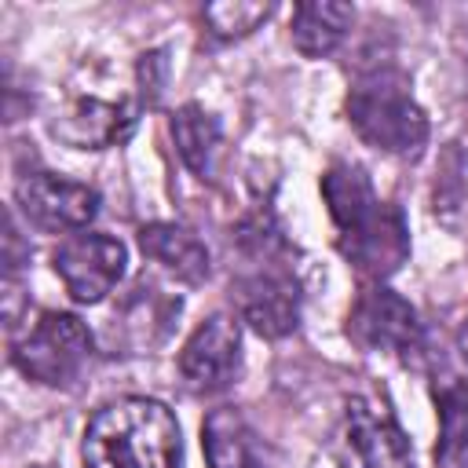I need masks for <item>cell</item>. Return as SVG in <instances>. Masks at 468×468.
Segmentation results:
<instances>
[{
  "label": "cell",
  "mask_w": 468,
  "mask_h": 468,
  "mask_svg": "<svg viewBox=\"0 0 468 468\" xmlns=\"http://www.w3.org/2000/svg\"><path fill=\"white\" fill-rule=\"evenodd\" d=\"M347 336L366 351L406 358L420 347V322H417V311L399 292L377 285V289H366L351 307Z\"/></svg>",
  "instance_id": "cell-8"
},
{
  "label": "cell",
  "mask_w": 468,
  "mask_h": 468,
  "mask_svg": "<svg viewBox=\"0 0 468 468\" xmlns=\"http://www.w3.org/2000/svg\"><path fill=\"white\" fill-rule=\"evenodd\" d=\"M88 468H179L183 439L172 410L154 399H117L84 428Z\"/></svg>",
  "instance_id": "cell-2"
},
{
  "label": "cell",
  "mask_w": 468,
  "mask_h": 468,
  "mask_svg": "<svg viewBox=\"0 0 468 468\" xmlns=\"http://www.w3.org/2000/svg\"><path fill=\"white\" fill-rule=\"evenodd\" d=\"M241 318L267 340H278L300 322V289L296 278L278 267H260L238 282Z\"/></svg>",
  "instance_id": "cell-10"
},
{
  "label": "cell",
  "mask_w": 468,
  "mask_h": 468,
  "mask_svg": "<svg viewBox=\"0 0 468 468\" xmlns=\"http://www.w3.org/2000/svg\"><path fill=\"white\" fill-rule=\"evenodd\" d=\"M139 249L146 260H154L172 278L197 285L208 278V249L201 238L179 223H150L139 230Z\"/></svg>",
  "instance_id": "cell-13"
},
{
  "label": "cell",
  "mask_w": 468,
  "mask_h": 468,
  "mask_svg": "<svg viewBox=\"0 0 468 468\" xmlns=\"http://www.w3.org/2000/svg\"><path fill=\"white\" fill-rule=\"evenodd\" d=\"M135 117L124 102H102V99H77L55 124L51 132L77 146V150H102L132 132Z\"/></svg>",
  "instance_id": "cell-12"
},
{
  "label": "cell",
  "mask_w": 468,
  "mask_h": 468,
  "mask_svg": "<svg viewBox=\"0 0 468 468\" xmlns=\"http://www.w3.org/2000/svg\"><path fill=\"white\" fill-rule=\"evenodd\" d=\"M201 435H205L201 442H205L208 468H285L282 453L234 406L212 410L205 417Z\"/></svg>",
  "instance_id": "cell-11"
},
{
  "label": "cell",
  "mask_w": 468,
  "mask_h": 468,
  "mask_svg": "<svg viewBox=\"0 0 468 468\" xmlns=\"http://www.w3.org/2000/svg\"><path fill=\"white\" fill-rule=\"evenodd\" d=\"M22 216L40 230H84L99 212V194L88 183H73L51 172H26L15 183Z\"/></svg>",
  "instance_id": "cell-6"
},
{
  "label": "cell",
  "mask_w": 468,
  "mask_h": 468,
  "mask_svg": "<svg viewBox=\"0 0 468 468\" xmlns=\"http://www.w3.org/2000/svg\"><path fill=\"white\" fill-rule=\"evenodd\" d=\"M172 139H176V150H179L183 165L194 176L208 179L212 168H216V157H219V143H223L219 121L212 113H205L197 102H186L172 113Z\"/></svg>",
  "instance_id": "cell-15"
},
{
  "label": "cell",
  "mask_w": 468,
  "mask_h": 468,
  "mask_svg": "<svg viewBox=\"0 0 468 468\" xmlns=\"http://www.w3.org/2000/svg\"><path fill=\"white\" fill-rule=\"evenodd\" d=\"M322 197L340 234V252L369 278L395 274L410 256V230L395 205L373 194L358 165H333L322 176Z\"/></svg>",
  "instance_id": "cell-1"
},
{
  "label": "cell",
  "mask_w": 468,
  "mask_h": 468,
  "mask_svg": "<svg viewBox=\"0 0 468 468\" xmlns=\"http://www.w3.org/2000/svg\"><path fill=\"white\" fill-rule=\"evenodd\" d=\"M351 22H355L351 4H336V0L296 4V11H292V44H296L300 55L322 58V55L340 48Z\"/></svg>",
  "instance_id": "cell-14"
},
{
  "label": "cell",
  "mask_w": 468,
  "mask_h": 468,
  "mask_svg": "<svg viewBox=\"0 0 468 468\" xmlns=\"http://www.w3.org/2000/svg\"><path fill=\"white\" fill-rule=\"evenodd\" d=\"M347 117L369 146L395 157H417L428 143V117L395 69L366 73L347 95Z\"/></svg>",
  "instance_id": "cell-3"
},
{
  "label": "cell",
  "mask_w": 468,
  "mask_h": 468,
  "mask_svg": "<svg viewBox=\"0 0 468 468\" xmlns=\"http://www.w3.org/2000/svg\"><path fill=\"white\" fill-rule=\"evenodd\" d=\"M55 274L77 303H99L124 278L128 249L99 230H77L55 249Z\"/></svg>",
  "instance_id": "cell-5"
},
{
  "label": "cell",
  "mask_w": 468,
  "mask_h": 468,
  "mask_svg": "<svg viewBox=\"0 0 468 468\" xmlns=\"http://www.w3.org/2000/svg\"><path fill=\"white\" fill-rule=\"evenodd\" d=\"M435 406H439V464H457L468 450V384L457 377H446L435 384Z\"/></svg>",
  "instance_id": "cell-16"
},
{
  "label": "cell",
  "mask_w": 468,
  "mask_h": 468,
  "mask_svg": "<svg viewBox=\"0 0 468 468\" xmlns=\"http://www.w3.org/2000/svg\"><path fill=\"white\" fill-rule=\"evenodd\" d=\"M267 15H271V4H245V0H223V4L205 7V22H208L212 37H219V40L249 37Z\"/></svg>",
  "instance_id": "cell-17"
},
{
  "label": "cell",
  "mask_w": 468,
  "mask_h": 468,
  "mask_svg": "<svg viewBox=\"0 0 468 468\" xmlns=\"http://www.w3.org/2000/svg\"><path fill=\"white\" fill-rule=\"evenodd\" d=\"M165 51H150L139 58V91H143V102H157L161 99V84H165Z\"/></svg>",
  "instance_id": "cell-18"
},
{
  "label": "cell",
  "mask_w": 468,
  "mask_h": 468,
  "mask_svg": "<svg viewBox=\"0 0 468 468\" xmlns=\"http://www.w3.org/2000/svg\"><path fill=\"white\" fill-rule=\"evenodd\" d=\"M457 347H461V355L468 358V318H464V325L457 329Z\"/></svg>",
  "instance_id": "cell-19"
},
{
  "label": "cell",
  "mask_w": 468,
  "mask_h": 468,
  "mask_svg": "<svg viewBox=\"0 0 468 468\" xmlns=\"http://www.w3.org/2000/svg\"><path fill=\"white\" fill-rule=\"evenodd\" d=\"M15 366L48 388H66L91 358V333L77 314L44 311L11 347Z\"/></svg>",
  "instance_id": "cell-4"
},
{
  "label": "cell",
  "mask_w": 468,
  "mask_h": 468,
  "mask_svg": "<svg viewBox=\"0 0 468 468\" xmlns=\"http://www.w3.org/2000/svg\"><path fill=\"white\" fill-rule=\"evenodd\" d=\"M241 329L230 314L205 318L179 351V373L194 391H219L238 377Z\"/></svg>",
  "instance_id": "cell-9"
},
{
  "label": "cell",
  "mask_w": 468,
  "mask_h": 468,
  "mask_svg": "<svg viewBox=\"0 0 468 468\" xmlns=\"http://www.w3.org/2000/svg\"><path fill=\"white\" fill-rule=\"evenodd\" d=\"M344 468H413V446L406 431L366 399H351L340 431Z\"/></svg>",
  "instance_id": "cell-7"
}]
</instances>
